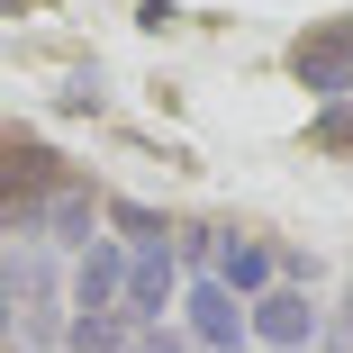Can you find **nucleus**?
Segmentation results:
<instances>
[{
	"label": "nucleus",
	"mask_w": 353,
	"mask_h": 353,
	"mask_svg": "<svg viewBox=\"0 0 353 353\" xmlns=\"http://www.w3.org/2000/svg\"><path fill=\"white\" fill-rule=\"evenodd\" d=\"M245 326H254L272 353H308V344H317V308H308V290H290V281H272V290L245 308Z\"/></svg>",
	"instance_id": "obj_1"
},
{
	"label": "nucleus",
	"mask_w": 353,
	"mask_h": 353,
	"mask_svg": "<svg viewBox=\"0 0 353 353\" xmlns=\"http://www.w3.org/2000/svg\"><path fill=\"white\" fill-rule=\"evenodd\" d=\"M163 308H181L172 254H127V281H118V317H127V326H163Z\"/></svg>",
	"instance_id": "obj_2"
},
{
	"label": "nucleus",
	"mask_w": 353,
	"mask_h": 353,
	"mask_svg": "<svg viewBox=\"0 0 353 353\" xmlns=\"http://www.w3.org/2000/svg\"><path fill=\"white\" fill-rule=\"evenodd\" d=\"M290 63H299V82H308V91L344 100V91H353V19H344V28H317V37H299V54H290Z\"/></svg>",
	"instance_id": "obj_3"
},
{
	"label": "nucleus",
	"mask_w": 353,
	"mask_h": 353,
	"mask_svg": "<svg viewBox=\"0 0 353 353\" xmlns=\"http://www.w3.org/2000/svg\"><path fill=\"white\" fill-rule=\"evenodd\" d=\"M181 308H190V335H199L208 353H236L245 308H236V290H227V281H190V290H181Z\"/></svg>",
	"instance_id": "obj_4"
},
{
	"label": "nucleus",
	"mask_w": 353,
	"mask_h": 353,
	"mask_svg": "<svg viewBox=\"0 0 353 353\" xmlns=\"http://www.w3.org/2000/svg\"><path fill=\"white\" fill-rule=\"evenodd\" d=\"M272 272H281L272 245H254V236H218V281H227L236 299H263V290H272Z\"/></svg>",
	"instance_id": "obj_5"
},
{
	"label": "nucleus",
	"mask_w": 353,
	"mask_h": 353,
	"mask_svg": "<svg viewBox=\"0 0 353 353\" xmlns=\"http://www.w3.org/2000/svg\"><path fill=\"white\" fill-rule=\"evenodd\" d=\"M118 281H127V254H118V245H91V254H82V272H73V317L118 308Z\"/></svg>",
	"instance_id": "obj_6"
},
{
	"label": "nucleus",
	"mask_w": 353,
	"mask_h": 353,
	"mask_svg": "<svg viewBox=\"0 0 353 353\" xmlns=\"http://www.w3.org/2000/svg\"><path fill=\"white\" fill-rule=\"evenodd\" d=\"M127 317L118 308H91V317H73V326H63V353H127Z\"/></svg>",
	"instance_id": "obj_7"
},
{
	"label": "nucleus",
	"mask_w": 353,
	"mask_h": 353,
	"mask_svg": "<svg viewBox=\"0 0 353 353\" xmlns=\"http://www.w3.org/2000/svg\"><path fill=\"white\" fill-rule=\"evenodd\" d=\"M109 227L127 236V254H172V227L154 218V208H136V199H118V208H109Z\"/></svg>",
	"instance_id": "obj_8"
},
{
	"label": "nucleus",
	"mask_w": 353,
	"mask_h": 353,
	"mask_svg": "<svg viewBox=\"0 0 353 353\" xmlns=\"http://www.w3.org/2000/svg\"><path fill=\"white\" fill-rule=\"evenodd\" d=\"M317 145H326V154H353V100H335V109L317 118Z\"/></svg>",
	"instance_id": "obj_9"
},
{
	"label": "nucleus",
	"mask_w": 353,
	"mask_h": 353,
	"mask_svg": "<svg viewBox=\"0 0 353 353\" xmlns=\"http://www.w3.org/2000/svg\"><path fill=\"white\" fill-rule=\"evenodd\" d=\"M127 353H190V344H181L172 326H136V335H127Z\"/></svg>",
	"instance_id": "obj_10"
},
{
	"label": "nucleus",
	"mask_w": 353,
	"mask_h": 353,
	"mask_svg": "<svg viewBox=\"0 0 353 353\" xmlns=\"http://www.w3.org/2000/svg\"><path fill=\"white\" fill-rule=\"evenodd\" d=\"M344 326H353V290H344Z\"/></svg>",
	"instance_id": "obj_11"
},
{
	"label": "nucleus",
	"mask_w": 353,
	"mask_h": 353,
	"mask_svg": "<svg viewBox=\"0 0 353 353\" xmlns=\"http://www.w3.org/2000/svg\"><path fill=\"white\" fill-rule=\"evenodd\" d=\"M0 344H10V317H0Z\"/></svg>",
	"instance_id": "obj_12"
}]
</instances>
